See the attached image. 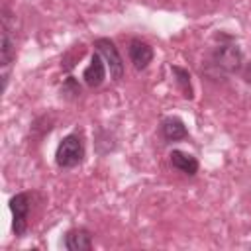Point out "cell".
Returning <instances> with one entry per match:
<instances>
[{"mask_svg": "<svg viewBox=\"0 0 251 251\" xmlns=\"http://www.w3.org/2000/svg\"><path fill=\"white\" fill-rule=\"evenodd\" d=\"M127 53H129V59H131V63L137 71H143L153 59V49L141 39H131Z\"/></svg>", "mask_w": 251, "mask_h": 251, "instance_id": "obj_6", "label": "cell"}, {"mask_svg": "<svg viewBox=\"0 0 251 251\" xmlns=\"http://www.w3.org/2000/svg\"><path fill=\"white\" fill-rule=\"evenodd\" d=\"M65 247L69 251H90L92 235L88 229H71L65 235Z\"/></svg>", "mask_w": 251, "mask_h": 251, "instance_id": "obj_7", "label": "cell"}, {"mask_svg": "<svg viewBox=\"0 0 251 251\" xmlns=\"http://www.w3.org/2000/svg\"><path fill=\"white\" fill-rule=\"evenodd\" d=\"M82 78H84V82L90 88H96V86H100L104 82V78H106V63H104V59H102L100 53H94L92 55L90 65L82 73Z\"/></svg>", "mask_w": 251, "mask_h": 251, "instance_id": "obj_5", "label": "cell"}, {"mask_svg": "<svg viewBox=\"0 0 251 251\" xmlns=\"http://www.w3.org/2000/svg\"><path fill=\"white\" fill-rule=\"evenodd\" d=\"M84 157V145H82V139L75 133L63 137V141L59 143L57 147V153H55V161L59 167L63 169H73L76 167Z\"/></svg>", "mask_w": 251, "mask_h": 251, "instance_id": "obj_1", "label": "cell"}, {"mask_svg": "<svg viewBox=\"0 0 251 251\" xmlns=\"http://www.w3.org/2000/svg\"><path fill=\"white\" fill-rule=\"evenodd\" d=\"M10 210L14 216V233L18 237H22L27 231V212H29V194L27 192H20L16 196H12L10 200Z\"/></svg>", "mask_w": 251, "mask_h": 251, "instance_id": "obj_3", "label": "cell"}, {"mask_svg": "<svg viewBox=\"0 0 251 251\" xmlns=\"http://www.w3.org/2000/svg\"><path fill=\"white\" fill-rule=\"evenodd\" d=\"M169 157H171V165H173L176 171H180V173H184V175H190V176L196 175V171H198V161H196L192 155L175 149V151H171Z\"/></svg>", "mask_w": 251, "mask_h": 251, "instance_id": "obj_9", "label": "cell"}, {"mask_svg": "<svg viewBox=\"0 0 251 251\" xmlns=\"http://www.w3.org/2000/svg\"><path fill=\"white\" fill-rule=\"evenodd\" d=\"M94 47H96L98 53L102 55V59H104V63H106V67H108V71H110V76H112L114 80L122 78V75H124V63H122V57H120V53H118V47H116L110 39H106V37L96 39V41H94Z\"/></svg>", "mask_w": 251, "mask_h": 251, "instance_id": "obj_2", "label": "cell"}, {"mask_svg": "<svg viewBox=\"0 0 251 251\" xmlns=\"http://www.w3.org/2000/svg\"><path fill=\"white\" fill-rule=\"evenodd\" d=\"M14 59V41L6 29V25L2 27V37H0V63L2 67H8Z\"/></svg>", "mask_w": 251, "mask_h": 251, "instance_id": "obj_10", "label": "cell"}, {"mask_svg": "<svg viewBox=\"0 0 251 251\" xmlns=\"http://www.w3.org/2000/svg\"><path fill=\"white\" fill-rule=\"evenodd\" d=\"M173 75L176 76V84L182 90L184 98H192V86H190V75L188 71L180 69V67H173Z\"/></svg>", "mask_w": 251, "mask_h": 251, "instance_id": "obj_11", "label": "cell"}, {"mask_svg": "<svg viewBox=\"0 0 251 251\" xmlns=\"http://www.w3.org/2000/svg\"><path fill=\"white\" fill-rule=\"evenodd\" d=\"M241 61H243L241 51H239V47L233 45V43L220 45V47H216V51H214V63H216V67H220V69L226 71V73H235V71H239Z\"/></svg>", "mask_w": 251, "mask_h": 251, "instance_id": "obj_4", "label": "cell"}, {"mask_svg": "<svg viewBox=\"0 0 251 251\" xmlns=\"http://www.w3.org/2000/svg\"><path fill=\"white\" fill-rule=\"evenodd\" d=\"M161 131H163V137H165L167 141H178V139L188 137V131H186L182 120H178V118H175V116L163 120Z\"/></svg>", "mask_w": 251, "mask_h": 251, "instance_id": "obj_8", "label": "cell"}]
</instances>
